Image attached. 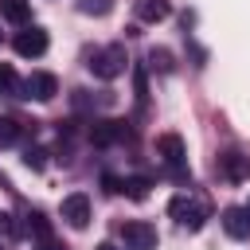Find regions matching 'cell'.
<instances>
[{
    "label": "cell",
    "mask_w": 250,
    "mask_h": 250,
    "mask_svg": "<svg viewBox=\"0 0 250 250\" xmlns=\"http://www.w3.org/2000/svg\"><path fill=\"white\" fill-rule=\"evenodd\" d=\"M121 191L141 203V199H148V180L145 176H129V180H121Z\"/></svg>",
    "instance_id": "9a60e30c"
},
{
    "label": "cell",
    "mask_w": 250,
    "mask_h": 250,
    "mask_svg": "<svg viewBox=\"0 0 250 250\" xmlns=\"http://www.w3.org/2000/svg\"><path fill=\"white\" fill-rule=\"evenodd\" d=\"M47 31L43 27H23V31H16V39H12V47H16V55H23V59H39L43 51H47Z\"/></svg>",
    "instance_id": "8992f818"
},
{
    "label": "cell",
    "mask_w": 250,
    "mask_h": 250,
    "mask_svg": "<svg viewBox=\"0 0 250 250\" xmlns=\"http://www.w3.org/2000/svg\"><path fill=\"white\" fill-rule=\"evenodd\" d=\"M156 156H160L176 176H184V156H188V152H184V137H180V133H160V137H156Z\"/></svg>",
    "instance_id": "5b68a950"
},
{
    "label": "cell",
    "mask_w": 250,
    "mask_h": 250,
    "mask_svg": "<svg viewBox=\"0 0 250 250\" xmlns=\"http://www.w3.org/2000/svg\"><path fill=\"white\" fill-rule=\"evenodd\" d=\"M23 230H27V234H35V238H51V223H47V215H43V211H27Z\"/></svg>",
    "instance_id": "4fadbf2b"
},
{
    "label": "cell",
    "mask_w": 250,
    "mask_h": 250,
    "mask_svg": "<svg viewBox=\"0 0 250 250\" xmlns=\"http://www.w3.org/2000/svg\"><path fill=\"white\" fill-rule=\"evenodd\" d=\"M172 16V0H137V20L145 23H160Z\"/></svg>",
    "instance_id": "8fae6325"
},
{
    "label": "cell",
    "mask_w": 250,
    "mask_h": 250,
    "mask_svg": "<svg viewBox=\"0 0 250 250\" xmlns=\"http://www.w3.org/2000/svg\"><path fill=\"white\" fill-rule=\"evenodd\" d=\"M0 90H16V70L8 62H0Z\"/></svg>",
    "instance_id": "ffe728a7"
},
{
    "label": "cell",
    "mask_w": 250,
    "mask_h": 250,
    "mask_svg": "<svg viewBox=\"0 0 250 250\" xmlns=\"http://www.w3.org/2000/svg\"><path fill=\"white\" fill-rule=\"evenodd\" d=\"M16 137H20V125H16L12 117H4V113H0V148L16 145Z\"/></svg>",
    "instance_id": "2e32d148"
},
{
    "label": "cell",
    "mask_w": 250,
    "mask_h": 250,
    "mask_svg": "<svg viewBox=\"0 0 250 250\" xmlns=\"http://www.w3.org/2000/svg\"><path fill=\"white\" fill-rule=\"evenodd\" d=\"M125 66H129V55H125L121 43H109V47H102V51L90 55V70L98 78H105V82L117 78V74H125Z\"/></svg>",
    "instance_id": "6da1fadb"
},
{
    "label": "cell",
    "mask_w": 250,
    "mask_h": 250,
    "mask_svg": "<svg viewBox=\"0 0 250 250\" xmlns=\"http://www.w3.org/2000/svg\"><path fill=\"white\" fill-rule=\"evenodd\" d=\"M125 137H129V121L109 117V121H94V125H90V141H94V145H117V141H125Z\"/></svg>",
    "instance_id": "ba28073f"
},
{
    "label": "cell",
    "mask_w": 250,
    "mask_h": 250,
    "mask_svg": "<svg viewBox=\"0 0 250 250\" xmlns=\"http://www.w3.org/2000/svg\"><path fill=\"white\" fill-rule=\"evenodd\" d=\"M219 172H223L227 180H234V184H238V180H246V176H250V156H242V152H234V148H230V152H223V156H219Z\"/></svg>",
    "instance_id": "9c48e42d"
},
{
    "label": "cell",
    "mask_w": 250,
    "mask_h": 250,
    "mask_svg": "<svg viewBox=\"0 0 250 250\" xmlns=\"http://www.w3.org/2000/svg\"><path fill=\"white\" fill-rule=\"evenodd\" d=\"M121 242H125V250H156V227L152 223H145V219H129V223H121Z\"/></svg>",
    "instance_id": "3957f363"
},
{
    "label": "cell",
    "mask_w": 250,
    "mask_h": 250,
    "mask_svg": "<svg viewBox=\"0 0 250 250\" xmlns=\"http://www.w3.org/2000/svg\"><path fill=\"white\" fill-rule=\"evenodd\" d=\"M43 156H47V152H43V148H27V152H23V164H27V168H35V172H39V168H43V164H47V160H43Z\"/></svg>",
    "instance_id": "d6986e66"
},
{
    "label": "cell",
    "mask_w": 250,
    "mask_h": 250,
    "mask_svg": "<svg viewBox=\"0 0 250 250\" xmlns=\"http://www.w3.org/2000/svg\"><path fill=\"white\" fill-rule=\"evenodd\" d=\"M223 230L230 238H250V211L246 207H227L223 211Z\"/></svg>",
    "instance_id": "30bf717a"
},
{
    "label": "cell",
    "mask_w": 250,
    "mask_h": 250,
    "mask_svg": "<svg viewBox=\"0 0 250 250\" xmlns=\"http://www.w3.org/2000/svg\"><path fill=\"white\" fill-rule=\"evenodd\" d=\"M35 250H66V246H62V242H55V238H39V242H35Z\"/></svg>",
    "instance_id": "44dd1931"
},
{
    "label": "cell",
    "mask_w": 250,
    "mask_h": 250,
    "mask_svg": "<svg viewBox=\"0 0 250 250\" xmlns=\"http://www.w3.org/2000/svg\"><path fill=\"white\" fill-rule=\"evenodd\" d=\"M0 234H4V238H16V234H20V227H16V215L0 211Z\"/></svg>",
    "instance_id": "ac0fdd59"
},
{
    "label": "cell",
    "mask_w": 250,
    "mask_h": 250,
    "mask_svg": "<svg viewBox=\"0 0 250 250\" xmlns=\"http://www.w3.org/2000/svg\"><path fill=\"white\" fill-rule=\"evenodd\" d=\"M148 66L160 70V74H172V66H176V62H172V51H168V47H152V51H148Z\"/></svg>",
    "instance_id": "5bb4252c"
},
{
    "label": "cell",
    "mask_w": 250,
    "mask_h": 250,
    "mask_svg": "<svg viewBox=\"0 0 250 250\" xmlns=\"http://www.w3.org/2000/svg\"><path fill=\"white\" fill-rule=\"evenodd\" d=\"M59 94V78L47 74V70H35L27 82H23V98H35V102H51Z\"/></svg>",
    "instance_id": "52a82bcc"
},
{
    "label": "cell",
    "mask_w": 250,
    "mask_h": 250,
    "mask_svg": "<svg viewBox=\"0 0 250 250\" xmlns=\"http://www.w3.org/2000/svg\"><path fill=\"white\" fill-rule=\"evenodd\" d=\"M98 250H125V246H117V242H102Z\"/></svg>",
    "instance_id": "7402d4cb"
},
{
    "label": "cell",
    "mask_w": 250,
    "mask_h": 250,
    "mask_svg": "<svg viewBox=\"0 0 250 250\" xmlns=\"http://www.w3.org/2000/svg\"><path fill=\"white\" fill-rule=\"evenodd\" d=\"M246 211H250V203H246Z\"/></svg>",
    "instance_id": "603a6c76"
},
{
    "label": "cell",
    "mask_w": 250,
    "mask_h": 250,
    "mask_svg": "<svg viewBox=\"0 0 250 250\" xmlns=\"http://www.w3.org/2000/svg\"><path fill=\"white\" fill-rule=\"evenodd\" d=\"M168 215H172L180 227L199 230V227H203V219H207V207H203L199 199H191V195H176V199L168 203Z\"/></svg>",
    "instance_id": "7a4b0ae2"
},
{
    "label": "cell",
    "mask_w": 250,
    "mask_h": 250,
    "mask_svg": "<svg viewBox=\"0 0 250 250\" xmlns=\"http://www.w3.org/2000/svg\"><path fill=\"white\" fill-rule=\"evenodd\" d=\"M0 16L12 23H27L31 20V0H0Z\"/></svg>",
    "instance_id": "7c38bea8"
},
{
    "label": "cell",
    "mask_w": 250,
    "mask_h": 250,
    "mask_svg": "<svg viewBox=\"0 0 250 250\" xmlns=\"http://www.w3.org/2000/svg\"><path fill=\"white\" fill-rule=\"evenodd\" d=\"M59 215H62V223H66V227L86 230V223H90V195H86V191H70V195L62 199Z\"/></svg>",
    "instance_id": "277c9868"
},
{
    "label": "cell",
    "mask_w": 250,
    "mask_h": 250,
    "mask_svg": "<svg viewBox=\"0 0 250 250\" xmlns=\"http://www.w3.org/2000/svg\"><path fill=\"white\" fill-rule=\"evenodd\" d=\"M109 8H113V0H82V4H78L82 16H105Z\"/></svg>",
    "instance_id": "e0dca14e"
}]
</instances>
